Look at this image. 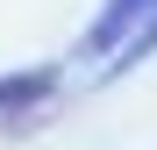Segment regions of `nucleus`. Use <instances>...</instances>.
<instances>
[{
	"label": "nucleus",
	"instance_id": "nucleus-3",
	"mask_svg": "<svg viewBox=\"0 0 157 150\" xmlns=\"http://www.w3.org/2000/svg\"><path fill=\"white\" fill-rule=\"evenodd\" d=\"M143 57H157V14H150L128 43H114V50H107V64H100V86H107V79H121V71H136Z\"/></svg>",
	"mask_w": 157,
	"mask_h": 150
},
{
	"label": "nucleus",
	"instance_id": "nucleus-2",
	"mask_svg": "<svg viewBox=\"0 0 157 150\" xmlns=\"http://www.w3.org/2000/svg\"><path fill=\"white\" fill-rule=\"evenodd\" d=\"M150 14H157V0H107V7H100V21L86 29V43H78V50H86V57H107V50H114V43H128Z\"/></svg>",
	"mask_w": 157,
	"mask_h": 150
},
{
	"label": "nucleus",
	"instance_id": "nucleus-1",
	"mask_svg": "<svg viewBox=\"0 0 157 150\" xmlns=\"http://www.w3.org/2000/svg\"><path fill=\"white\" fill-rule=\"evenodd\" d=\"M64 71L57 64H29V71H7L0 79V129H36L50 114V100H57Z\"/></svg>",
	"mask_w": 157,
	"mask_h": 150
}]
</instances>
